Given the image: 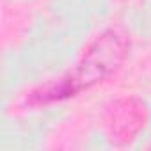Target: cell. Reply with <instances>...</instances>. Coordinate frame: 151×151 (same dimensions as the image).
<instances>
[{
  "label": "cell",
  "mask_w": 151,
  "mask_h": 151,
  "mask_svg": "<svg viewBox=\"0 0 151 151\" xmlns=\"http://www.w3.org/2000/svg\"><path fill=\"white\" fill-rule=\"evenodd\" d=\"M128 48L130 41L124 32L117 29L105 30L87 46L77 66L66 77H62L57 84L41 89L39 93H34L32 100L39 103L66 100L94 87L96 84H101L121 68Z\"/></svg>",
  "instance_id": "6da1fadb"
},
{
  "label": "cell",
  "mask_w": 151,
  "mask_h": 151,
  "mask_svg": "<svg viewBox=\"0 0 151 151\" xmlns=\"http://www.w3.org/2000/svg\"><path fill=\"white\" fill-rule=\"evenodd\" d=\"M147 109L137 98L117 100L105 114V130L110 142L124 146L132 142L146 126Z\"/></svg>",
  "instance_id": "7a4b0ae2"
}]
</instances>
